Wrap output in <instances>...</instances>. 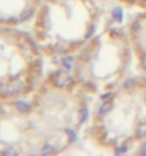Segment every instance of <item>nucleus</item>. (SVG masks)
Wrapping results in <instances>:
<instances>
[{"label": "nucleus", "instance_id": "7ed1b4c3", "mask_svg": "<svg viewBox=\"0 0 146 156\" xmlns=\"http://www.w3.org/2000/svg\"><path fill=\"white\" fill-rule=\"evenodd\" d=\"M16 108L20 112H27L30 109V105H29V104H26L24 101H17V102H16Z\"/></svg>", "mask_w": 146, "mask_h": 156}, {"label": "nucleus", "instance_id": "a211bd4d", "mask_svg": "<svg viewBox=\"0 0 146 156\" xmlns=\"http://www.w3.org/2000/svg\"><path fill=\"white\" fill-rule=\"evenodd\" d=\"M109 97H112V94H109V92H108V94L102 95V99H104V101H105V99H108V98H109Z\"/></svg>", "mask_w": 146, "mask_h": 156}, {"label": "nucleus", "instance_id": "9d476101", "mask_svg": "<svg viewBox=\"0 0 146 156\" xmlns=\"http://www.w3.org/2000/svg\"><path fill=\"white\" fill-rule=\"evenodd\" d=\"M71 62H73V58L71 57H67L62 60V64H64L65 68H69V67H71Z\"/></svg>", "mask_w": 146, "mask_h": 156}, {"label": "nucleus", "instance_id": "2eb2a0df", "mask_svg": "<svg viewBox=\"0 0 146 156\" xmlns=\"http://www.w3.org/2000/svg\"><path fill=\"white\" fill-rule=\"evenodd\" d=\"M141 62H142V67H143V68H145V70H146V55H143V57H142V60H141Z\"/></svg>", "mask_w": 146, "mask_h": 156}, {"label": "nucleus", "instance_id": "423d86ee", "mask_svg": "<svg viewBox=\"0 0 146 156\" xmlns=\"http://www.w3.org/2000/svg\"><path fill=\"white\" fill-rule=\"evenodd\" d=\"M33 14V9H27L26 12L21 13V16H20V20H27V19H30Z\"/></svg>", "mask_w": 146, "mask_h": 156}, {"label": "nucleus", "instance_id": "ddd939ff", "mask_svg": "<svg viewBox=\"0 0 146 156\" xmlns=\"http://www.w3.org/2000/svg\"><path fill=\"white\" fill-rule=\"evenodd\" d=\"M132 85H134V80H128V81H125V84H123L125 88H130Z\"/></svg>", "mask_w": 146, "mask_h": 156}, {"label": "nucleus", "instance_id": "4468645a", "mask_svg": "<svg viewBox=\"0 0 146 156\" xmlns=\"http://www.w3.org/2000/svg\"><path fill=\"white\" fill-rule=\"evenodd\" d=\"M125 151H126V146H121V148L116 149V153H122V152H125Z\"/></svg>", "mask_w": 146, "mask_h": 156}, {"label": "nucleus", "instance_id": "f8f14e48", "mask_svg": "<svg viewBox=\"0 0 146 156\" xmlns=\"http://www.w3.org/2000/svg\"><path fill=\"white\" fill-rule=\"evenodd\" d=\"M67 133H68V138H69V139H71V140H75V132H74V131H69V129H68V131H67Z\"/></svg>", "mask_w": 146, "mask_h": 156}, {"label": "nucleus", "instance_id": "6ab92c4d", "mask_svg": "<svg viewBox=\"0 0 146 156\" xmlns=\"http://www.w3.org/2000/svg\"><path fill=\"white\" fill-rule=\"evenodd\" d=\"M2 91H3V85H2V84H0V92H2Z\"/></svg>", "mask_w": 146, "mask_h": 156}, {"label": "nucleus", "instance_id": "f257e3e1", "mask_svg": "<svg viewBox=\"0 0 146 156\" xmlns=\"http://www.w3.org/2000/svg\"><path fill=\"white\" fill-rule=\"evenodd\" d=\"M69 82H71V75L67 71H60L54 77V84L57 87H65V85H68Z\"/></svg>", "mask_w": 146, "mask_h": 156}, {"label": "nucleus", "instance_id": "39448f33", "mask_svg": "<svg viewBox=\"0 0 146 156\" xmlns=\"http://www.w3.org/2000/svg\"><path fill=\"white\" fill-rule=\"evenodd\" d=\"M136 133H138L139 138H145V136H146V123L139 125L138 129H136Z\"/></svg>", "mask_w": 146, "mask_h": 156}, {"label": "nucleus", "instance_id": "9b49d317", "mask_svg": "<svg viewBox=\"0 0 146 156\" xmlns=\"http://www.w3.org/2000/svg\"><path fill=\"white\" fill-rule=\"evenodd\" d=\"M3 153H4V155H16V151H14V149L7 148V149H4V151H3Z\"/></svg>", "mask_w": 146, "mask_h": 156}, {"label": "nucleus", "instance_id": "dca6fc26", "mask_svg": "<svg viewBox=\"0 0 146 156\" xmlns=\"http://www.w3.org/2000/svg\"><path fill=\"white\" fill-rule=\"evenodd\" d=\"M141 155H146V144L142 145V149H141Z\"/></svg>", "mask_w": 146, "mask_h": 156}, {"label": "nucleus", "instance_id": "20e7f679", "mask_svg": "<svg viewBox=\"0 0 146 156\" xmlns=\"http://www.w3.org/2000/svg\"><path fill=\"white\" fill-rule=\"evenodd\" d=\"M111 109H112V104L105 102V104H102L101 108H99V114H101V115H105V114H108Z\"/></svg>", "mask_w": 146, "mask_h": 156}, {"label": "nucleus", "instance_id": "f03ea898", "mask_svg": "<svg viewBox=\"0 0 146 156\" xmlns=\"http://www.w3.org/2000/svg\"><path fill=\"white\" fill-rule=\"evenodd\" d=\"M21 88H23V84L21 82H19V81H16V82H12V84H9L7 85V88L4 90V92L6 94H16V92H19V91H21Z\"/></svg>", "mask_w": 146, "mask_h": 156}, {"label": "nucleus", "instance_id": "f3484780", "mask_svg": "<svg viewBox=\"0 0 146 156\" xmlns=\"http://www.w3.org/2000/svg\"><path fill=\"white\" fill-rule=\"evenodd\" d=\"M94 33V27L92 26H91V27H89V30H88V34H87V37H91V34Z\"/></svg>", "mask_w": 146, "mask_h": 156}, {"label": "nucleus", "instance_id": "0eeeda50", "mask_svg": "<svg viewBox=\"0 0 146 156\" xmlns=\"http://www.w3.org/2000/svg\"><path fill=\"white\" fill-rule=\"evenodd\" d=\"M112 16H114L116 20H122V10H121V9H114Z\"/></svg>", "mask_w": 146, "mask_h": 156}, {"label": "nucleus", "instance_id": "aec40b11", "mask_svg": "<svg viewBox=\"0 0 146 156\" xmlns=\"http://www.w3.org/2000/svg\"><path fill=\"white\" fill-rule=\"evenodd\" d=\"M2 20H3V19H2V16H0V21H2Z\"/></svg>", "mask_w": 146, "mask_h": 156}, {"label": "nucleus", "instance_id": "6e6552de", "mask_svg": "<svg viewBox=\"0 0 146 156\" xmlns=\"http://www.w3.org/2000/svg\"><path fill=\"white\" fill-rule=\"evenodd\" d=\"M54 152V148L53 146H51V145H44V148H43V153H44V155H47V153H53Z\"/></svg>", "mask_w": 146, "mask_h": 156}, {"label": "nucleus", "instance_id": "1a4fd4ad", "mask_svg": "<svg viewBox=\"0 0 146 156\" xmlns=\"http://www.w3.org/2000/svg\"><path fill=\"white\" fill-rule=\"evenodd\" d=\"M87 116H88V109H87V108H84V109L81 111V114H80V119H81V122H84V121H85Z\"/></svg>", "mask_w": 146, "mask_h": 156}]
</instances>
